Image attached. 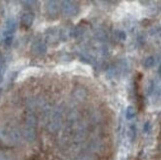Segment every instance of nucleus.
<instances>
[{
	"instance_id": "nucleus-1",
	"label": "nucleus",
	"mask_w": 161,
	"mask_h": 160,
	"mask_svg": "<svg viewBox=\"0 0 161 160\" xmlns=\"http://www.w3.org/2000/svg\"><path fill=\"white\" fill-rule=\"evenodd\" d=\"M129 136H130V141H136V124H131V126L130 127Z\"/></svg>"
},
{
	"instance_id": "nucleus-2",
	"label": "nucleus",
	"mask_w": 161,
	"mask_h": 160,
	"mask_svg": "<svg viewBox=\"0 0 161 160\" xmlns=\"http://www.w3.org/2000/svg\"><path fill=\"white\" fill-rule=\"evenodd\" d=\"M136 116V110L134 107H128L127 108V111H125V118H127V120H131L134 119Z\"/></svg>"
},
{
	"instance_id": "nucleus-3",
	"label": "nucleus",
	"mask_w": 161,
	"mask_h": 160,
	"mask_svg": "<svg viewBox=\"0 0 161 160\" xmlns=\"http://www.w3.org/2000/svg\"><path fill=\"white\" fill-rule=\"evenodd\" d=\"M154 63H155V58L153 57H148V58H146L145 60L143 61V66L145 68H150L154 65Z\"/></svg>"
},
{
	"instance_id": "nucleus-4",
	"label": "nucleus",
	"mask_w": 161,
	"mask_h": 160,
	"mask_svg": "<svg viewBox=\"0 0 161 160\" xmlns=\"http://www.w3.org/2000/svg\"><path fill=\"white\" fill-rule=\"evenodd\" d=\"M33 18H34V16L32 15V14H30V13H27L26 15H24V17H23V23L26 24V27H29L32 24Z\"/></svg>"
},
{
	"instance_id": "nucleus-5",
	"label": "nucleus",
	"mask_w": 161,
	"mask_h": 160,
	"mask_svg": "<svg viewBox=\"0 0 161 160\" xmlns=\"http://www.w3.org/2000/svg\"><path fill=\"white\" fill-rule=\"evenodd\" d=\"M150 130H151V124H150V122H146L144 124V126H143V131H144L145 134H147V133H149V131H150Z\"/></svg>"
},
{
	"instance_id": "nucleus-6",
	"label": "nucleus",
	"mask_w": 161,
	"mask_h": 160,
	"mask_svg": "<svg viewBox=\"0 0 161 160\" xmlns=\"http://www.w3.org/2000/svg\"><path fill=\"white\" fill-rule=\"evenodd\" d=\"M125 32H123V31H121V32H119V38H120L121 40H123V41H125Z\"/></svg>"
},
{
	"instance_id": "nucleus-7",
	"label": "nucleus",
	"mask_w": 161,
	"mask_h": 160,
	"mask_svg": "<svg viewBox=\"0 0 161 160\" xmlns=\"http://www.w3.org/2000/svg\"><path fill=\"white\" fill-rule=\"evenodd\" d=\"M153 87H154V84H153V81H151L150 83H149V86H148V90H147V92H148V94H150L152 91H153Z\"/></svg>"
},
{
	"instance_id": "nucleus-8",
	"label": "nucleus",
	"mask_w": 161,
	"mask_h": 160,
	"mask_svg": "<svg viewBox=\"0 0 161 160\" xmlns=\"http://www.w3.org/2000/svg\"><path fill=\"white\" fill-rule=\"evenodd\" d=\"M30 160H39V157L38 156H33Z\"/></svg>"
},
{
	"instance_id": "nucleus-9",
	"label": "nucleus",
	"mask_w": 161,
	"mask_h": 160,
	"mask_svg": "<svg viewBox=\"0 0 161 160\" xmlns=\"http://www.w3.org/2000/svg\"><path fill=\"white\" fill-rule=\"evenodd\" d=\"M0 160H7V158L3 155H0Z\"/></svg>"
},
{
	"instance_id": "nucleus-10",
	"label": "nucleus",
	"mask_w": 161,
	"mask_h": 160,
	"mask_svg": "<svg viewBox=\"0 0 161 160\" xmlns=\"http://www.w3.org/2000/svg\"><path fill=\"white\" fill-rule=\"evenodd\" d=\"M158 73L161 75V64H160V66H159V68H158Z\"/></svg>"
}]
</instances>
